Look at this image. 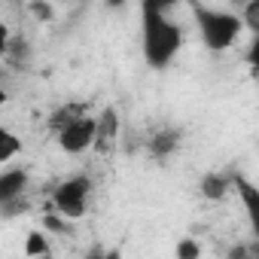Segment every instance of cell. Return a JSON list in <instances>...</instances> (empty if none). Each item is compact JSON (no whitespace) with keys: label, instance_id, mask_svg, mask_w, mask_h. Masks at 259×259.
<instances>
[{"label":"cell","instance_id":"cell-12","mask_svg":"<svg viewBox=\"0 0 259 259\" xmlns=\"http://www.w3.org/2000/svg\"><path fill=\"white\" fill-rule=\"evenodd\" d=\"M49 253H52L49 238H46L43 232H28V238H25V256H31V259H43V256H49Z\"/></svg>","mask_w":259,"mask_h":259},{"label":"cell","instance_id":"cell-1","mask_svg":"<svg viewBox=\"0 0 259 259\" xmlns=\"http://www.w3.org/2000/svg\"><path fill=\"white\" fill-rule=\"evenodd\" d=\"M141 49L153 70H165L183 49V28L168 19L165 4L147 0L141 7Z\"/></svg>","mask_w":259,"mask_h":259},{"label":"cell","instance_id":"cell-3","mask_svg":"<svg viewBox=\"0 0 259 259\" xmlns=\"http://www.w3.org/2000/svg\"><path fill=\"white\" fill-rule=\"evenodd\" d=\"M89 195H92V180L85 174H76L52 189V204L64 220H79L89 207Z\"/></svg>","mask_w":259,"mask_h":259},{"label":"cell","instance_id":"cell-18","mask_svg":"<svg viewBox=\"0 0 259 259\" xmlns=\"http://www.w3.org/2000/svg\"><path fill=\"white\" fill-rule=\"evenodd\" d=\"M226 259H259V256H256L253 244H232L229 253H226Z\"/></svg>","mask_w":259,"mask_h":259},{"label":"cell","instance_id":"cell-16","mask_svg":"<svg viewBox=\"0 0 259 259\" xmlns=\"http://www.w3.org/2000/svg\"><path fill=\"white\" fill-rule=\"evenodd\" d=\"M28 13H31L37 22H43V25H49V22L55 19V10H52L49 4H37V0H34V4H28Z\"/></svg>","mask_w":259,"mask_h":259},{"label":"cell","instance_id":"cell-8","mask_svg":"<svg viewBox=\"0 0 259 259\" xmlns=\"http://www.w3.org/2000/svg\"><path fill=\"white\" fill-rule=\"evenodd\" d=\"M198 189L207 201H223L229 195V189H235V174H223V171H207L198 180Z\"/></svg>","mask_w":259,"mask_h":259},{"label":"cell","instance_id":"cell-7","mask_svg":"<svg viewBox=\"0 0 259 259\" xmlns=\"http://www.w3.org/2000/svg\"><path fill=\"white\" fill-rule=\"evenodd\" d=\"M177 150H180V132H177V128H171V125L153 132L150 141H147V153H150L153 159H159V162L171 159Z\"/></svg>","mask_w":259,"mask_h":259},{"label":"cell","instance_id":"cell-6","mask_svg":"<svg viewBox=\"0 0 259 259\" xmlns=\"http://www.w3.org/2000/svg\"><path fill=\"white\" fill-rule=\"evenodd\" d=\"M235 192L247 210V220H250V229H253V238L259 241V186L250 183L244 174H235Z\"/></svg>","mask_w":259,"mask_h":259},{"label":"cell","instance_id":"cell-20","mask_svg":"<svg viewBox=\"0 0 259 259\" xmlns=\"http://www.w3.org/2000/svg\"><path fill=\"white\" fill-rule=\"evenodd\" d=\"M43 259H52V253H49V256H43Z\"/></svg>","mask_w":259,"mask_h":259},{"label":"cell","instance_id":"cell-14","mask_svg":"<svg viewBox=\"0 0 259 259\" xmlns=\"http://www.w3.org/2000/svg\"><path fill=\"white\" fill-rule=\"evenodd\" d=\"M241 22H244V28H250L253 34H259V0H250V4H244Z\"/></svg>","mask_w":259,"mask_h":259},{"label":"cell","instance_id":"cell-13","mask_svg":"<svg viewBox=\"0 0 259 259\" xmlns=\"http://www.w3.org/2000/svg\"><path fill=\"white\" fill-rule=\"evenodd\" d=\"M174 256L177 259H201V244L195 238H180L174 247Z\"/></svg>","mask_w":259,"mask_h":259},{"label":"cell","instance_id":"cell-11","mask_svg":"<svg viewBox=\"0 0 259 259\" xmlns=\"http://www.w3.org/2000/svg\"><path fill=\"white\" fill-rule=\"evenodd\" d=\"M22 150V138L13 135L10 128H0V165H10L13 156H19Z\"/></svg>","mask_w":259,"mask_h":259},{"label":"cell","instance_id":"cell-9","mask_svg":"<svg viewBox=\"0 0 259 259\" xmlns=\"http://www.w3.org/2000/svg\"><path fill=\"white\" fill-rule=\"evenodd\" d=\"M25 186H28V171L25 168H10L0 174V204L7 201H16L25 195Z\"/></svg>","mask_w":259,"mask_h":259},{"label":"cell","instance_id":"cell-17","mask_svg":"<svg viewBox=\"0 0 259 259\" xmlns=\"http://www.w3.org/2000/svg\"><path fill=\"white\" fill-rule=\"evenodd\" d=\"M43 226H46L49 232H55V235H67V232H70L61 213H46V217H43Z\"/></svg>","mask_w":259,"mask_h":259},{"label":"cell","instance_id":"cell-15","mask_svg":"<svg viewBox=\"0 0 259 259\" xmlns=\"http://www.w3.org/2000/svg\"><path fill=\"white\" fill-rule=\"evenodd\" d=\"M82 259H122V250L119 247H101V244H95V247L85 250Z\"/></svg>","mask_w":259,"mask_h":259},{"label":"cell","instance_id":"cell-2","mask_svg":"<svg viewBox=\"0 0 259 259\" xmlns=\"http://www.w3.org/2000/svg\"><path fill=\"white\" fill-rule=\"evenodd\" d=\"M192 16H195V25H198V34L204 40V46L210 52H223L229 49L241 31H244V22L238 13H229V10H213V7H204V4H195L192 7Z\"/></svg>","mask_w":259,"mask_h":259},{"label":"cell","instance_id":"cell-5","mask_svg":"<svg viewBox=\"0 0 259 259\" xmlns=\"http://www.w3.org/2000/svg\"><path fill=\"white\" fill-rule=\"evenodd\" d=\"M119 141V113L113 107H104L98 116V132H95V153L98 156H110L116 150Z\"/></svg>","mask_w":259,"mask_h":259},{"label":"cell","instance_id":"cell-19","mask_svg":"<svg viewBox=\"0 0 259 259\" xmlns=\"http://www.w3.org/2000/svg\"><path fill=\"white\" fill-rule=\"evenodd\" d=\"M247 67H250L253 73H259V34H253V43H250V49H247Z\"/></svg>","mask_w":259,"mask_h":259},{"label":"cell","instance_id":"cell-10","mask_svg":"<svg viewBox=\"0 0 259 259\" xmlns=\"http://www.w3.org/2000/svg\"><path fill=\"white\" fill-rule=\"evenodd\" d=\"M82 116H89V113H85V104H73V101H67V104H61L58 110L49 113V132L58 135V132H64L67 125H73V122L82 119Z\"/></svg>","mask_w":259,"mask_h":259},{"label":"cell","instance_id":"cell-4","mask_svg":"<svg viewBox=\"0 0 259 259\" xmlns=\"http://www.w3.org/2000/svg\"><path fill=\"white\" fill-rule=\"evenodd\" d=\"M95 132H98V119L95 116H82L73 125H67L64 132L55 135L58 147L67 156H82L85 150H95Z\"/></svg>","mask_w":259,"mask_h":259}]
</instances>
